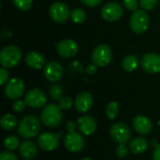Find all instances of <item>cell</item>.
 Returning a JSON list of instances; mask_svg holds the SVG:
<instances>
[{"instance_id":"6da1fadb","label":"cell","mask_w":160,"mask_h":160,"mask_svg":"<svg viewBox=\"0 0 160 160\" xmlns=\"http://www.w3.org/2000/svg\"><path fill=\"white\" fill-rule=\"evenodd\" d=\"M40 121L34 114L24 116L18 124V133L23 139H31L38 136L40 130Z\"/></svg>"},{"instance_id":"7a4b0ae2","label":"cell","mask_w":160,"mask_h":160,"mask_svg":"<svg viewBox=\"0 0 160 160\" xmlns=\"http://www.w3.org/2000/svg\"><path fill=\"white\" fill-rule=\"evenodd\" d=\"M40 120L48 128H57L63 121V112L59 105L50 103L43 107L40 112Z\"/></svg>"},{"instance_id":"3957f363","label":"cell","mask_w":160,"mask_h":160,"mask_svg":"<svg viewBox=\"0 0 160 160\" xmlns=\"http://www.w3.org/2000/svg\"><path fill=\"white\" fill-rule=\"evenodd\" d=\"M22 59V51L15 45L4 47L0 52V63L5 68H12Z\"/></svg>"},{"instance_id":"277c9868","label":"cell","mask_w":160,"mask_h":160,"mask_svg":"<svg viewBox=\"0 0 160 160\" xmlns=\"http://www.w3.org/2000/svg\"><path fill=\"white\" fill-rule=\"evenodd\" d=\"M130 28L135 34H143L147 31L150 19L144 9H136L130 18Z\"/></svg>"},{"instance_id":"5b68a950","label":"cell","mask_w":160,"mask_h":160,"mask_svg":"<svg viewBox=\"0 0 160 160\" xmlns=\"http://www.w3.org/2000/svg\"><path fill=\"white\" fill-rule=\"evenodd\" d=\"M110 136L118 144H126L131 139V129L124 122L113 124L110 128Z\"/></svg>"},{"instance_id":"8992f818","label":"cell","mask_w":160,"mask_h":160,"mask_svg":"<svg viewBox=\"0 0 160 160\" xmlns=\"http://www.w3.org/2000/svg\"><path fill=\"white\" fill-rule=\"evenodd\" d=\"M63 132L52 133V132H44L41 133L38 138V144L43 151L51 152L55 150L59 145V140L63 137Z\"/></svg>"},{"instance_id":"52a82bcc","label":"cell","mask_w":160,"mask_h":160,"mask_svg":"<svg viewBox=\"0 0 160 160\" xmlns=\"http://www.w3.org/2000/svg\"><path fill=\"white\" fill-rule=\"evenodd\" d=\"M112 58V52L106 44L98 45L92 52L93 63L98 67H105L110 64Z\"/></svg>"},{"instance_id":"ba28073f","label":"cell","mask_w":160,"mask_h":160,"mask_svg":"<svg viewBox=\"0 0 160 160\" xmlns=\"http://www.w3.org/2000/svg\"><path fill=\"white\" fill-rule=\"evenodd\" d=\"M71 12L69 11L68 7L62 2H55L51 5L49 8V15L51 19L58 23H63L68 20Z\"/></svg>"},{"instance_id":"9c48e42d","label":"cell","mask_w":160,"mask_h":160,"mask_svg":"<svg viewBox=\"0 0 160 160\" xmlns=\"http://www.w3.org/2000/svg\"><path fill=\"white\" fill-rule=\"evenodd\" d=\"M24 101L27 106L33 109H39L45 106L47 102V97L45 93L38 88L29 90L24 97Z\"/></svg>"},{"instance_id":"30bf717a","label":"cell","mask_w":160,"mask_h":160,"mask_svg":"<svg viewBox=\"0 0 160 160\" xmlns=\"http://www.w3.org/2000/svg\"><path fill=\"white\" fill-rule=\"evenodd\" d=\"M124 13L122 6L117 2H109L105 4L101 8V16L107 22L118 21Z\"/></svg>"},{"instance_id":"8fae6325","label":"cell","mask_w":160,"mask_h":160,"mask_svg":"<svg viewBox=\"0 0 160 160\" xmlns=\"http://www.w3.org/2000/svg\"><path fill=\"white\" fill-rule=\"evenodd\" d=\"M142 69L150 74L160 72V55L155 52H148L142 55L141 59Z\"/></svg>"},{"instance_id":"7c38bea8","label":"cell","mask_w":160,"mask_h":160,"mask_svg":"<svg viewBox=\"0 0 160 160\" xmlns=\"http://www.w3.org/2000/svg\"><path fill=\"white\" fill-rule=\"evenodd\" d=\"M24 92V82L19 78L9 80L5 86V95L8 98L16 100L22 96Z\"/></svg>"},{"instance_id":"4fadbf2b","label":"cell","mask_w":160,"mask_h":160,"mask_svg":"<svg viewBox=\"0 0 160 160\" xmlns=\"http://www.w3.org/2000/svg\"><path fill=\"white\" fill-rule=\"evenodd\" d=\"M64 144L68 151L79 153L84 148V140L78 132H68L64 139Z\"/></svg>"},{"instance_id":"5bb4252c","label":"cell","mask_w":160,"mask_h":160,"mask_svg":"<svg viewBox=\"0 0 160 160\" xmlns=\"http://www.w3.org/2000/svg\"><path fill=\"white\" fill-rule=\"evenodd\" d=\"M57 53L65 58H70L77 54L79 46L77 42L72 39H63L56 44Z\"/></svg>"},{"instance_id":"9a60e30c","label":"cell","mask_w":160,"mask_h":160,"mask_svg":"<svg viewBox=\"0 0 160 160\" xmlns=\"http://www.w3.org/2000/svg\"><path fill=\"white\" fill-rule=\"evenodd\" d=\"M77 128L83 135L90 136L96 132L98 124L94 117L90 115H82L77 120Z\"/></svg>"},{"instance_id":"2e32d148","label":"cell","mask_w":160,"mask_h":160,"mask_svg":"<svg viewBox=\"0 0 160 160\" xmlns=\"http://www.w3.org/2000/svg\"><path fill=\"white\" fill-rule=\"evenodd\" d=\"M94 104L93 96L89 92H82L80 93L74 100V106L77 112L83 113L87 112L91 110Z\"/></svg>"},{"instance_id":"e0dca14e","label":"cell","mask_w":160,"mask_h":160,"mask_svg":"<svg viewBox=\"0 0 160 160\" xmlns=\"http://www.w3.org/2000/svg\"><path fill=\"white\" fill-rule=\"evenodd\" d=\"M43 74L46 80H48L49 82H58L63 76L62 66L55 61H51L44 67Z\"/></svg>"},{"instance_id":"ac0fdd59","label":"cell","mask_w":160,"mask_h":160,"mask_svg":"<svg viewBox=\"0 0 160 160\" xmlns=\"http://www.w3.org/2000/svg\"><path fill=\"white\" fill-rule=\"evenodd\" d=\"M133 128L141 135H148L152 132L153 123L144 115H137L133 119Z\"/></svg>"},{"instance_id":"d6986e66","label":"cell","mask_w":160,"mask_h":160,"mask_svg":"<svg viewBox=\"0 0 160 160\" xmlns=\"http://www.w3.org/2000/svg\"><path fill=\"white\" fill-rule=\"evenodd\" d=\"M20 156L25 160H31L36 158L38 155V147L37 144L29 140L23 141L19 147Z\"/></svg>"},{"instance_id":"ffe728a7","label":"cell","mask_w":160,"mask_h":160,"mask_svg":"<svg viewBox=\"0 0 160 160\" xmlns=\"http://www.w3.org/2000/svg\"><path fill=\"white\" fill-rule=\"evenodd\" d=\"M45 56L38 52H30L25 56V63L28 67L34 69H39L45 66Z\"/></svg>"},{"instance_id":"44dd1931","label":"cell","mask_w":160,"mask_h":160,"mask_svg":"<svg viewBox=\"0 0 160 160\" xmlns=\"http://www.w3.org/2000/svg\"><path fill=\"white\" fill-rule=\"evenodd\" d=\"M148 146H149L148 141L142 137H136L132 139L128 144V148L130 152L135 155H141L144 153L148 149Z\"/></svg>"},{"instance_id":"7402d4cb","label":"cell","mask_w":160,"mask_h":160,"mask_svg":"<svg viewBox=\"0 0 160 160\" xmlns=\"http://www.w3.org/2000/svg\"><path fill=\"white\" fill-rule=\"evenodd\" d=\"M139 57L135 54H129L128 56H126L123 59L122 62V67L123 68L127 71V72H132L134 71L138 66H139Z\"/></svg>"},{"instance_id":"603a6c76","label":"cell","mask_w":160,"mask_h":160,"mask_svg":"<svg viewBox=\"0 0 160 160\" xmlns=\"http://www.w3.org/2000/svg\"><path fill=\"white\" fill-rule=\"evenodd\" d=\"M0 126L4 130L10 131V130H13L18 126V122H17V119L14 115L8 113V114H5L1 117Z\"/></svg>"},{"instance_id":"cb8c5ba5","label":"cell","mask_w":160,"mask_h":160,"mask_svg":"<svg viewBox=\"0 0 160 160\" xmlns=\"http://www.w3.org/2000/svg\"><path fill=\"white\" fill-rule=\"evenodd\" d=\"M50 98L54 101H59L64 95V89L59 84H52L49 88Z\"/></svg>"},{"instance_id":"d4e9b609","label":"cell","mask_w":160,"mask_h":160,"mask_svg":"<svg viewBox=\"0 0 160 160\" xmlns=\"http://www.w3.org/2000/svg\"><path fill=\"white\" fill-rule=\"evenodd\" d=\"M119 113V105L116 101H111L106 107V115L110 120H114Z\"/></svg>"},{"instance_id":"484cf974","label":"cell","mask_w":160,"mask_h":160,"mask_svg":"<svg viewBox=\"0 0 160 160\" xmlns=\"http://www.w3.org/2000/svg\"><path fill=\"white\" fill-rule=\"evenodd\" d=\"M20 145H21V142L16 136L10 135V136H8L4 140V146L7 150L14 151V150L18 149L20 147Z\"/></svg>"},{"instance_id":"4316f807","label":"cell","mask_w":160,"mask_h":160,"mask_svg":"<svg viewBox=\"0 0 160 160\" xmlns=\"http://www.w3.org/2000/svg\"><path fill=\"white\" fill-rule=\"evenodd\" d=\"M70 18L75 23H82L86 19V13L82 8H75L71 11Z\"/></svg>"},{"instance_id":"83f0119b","label":"cell","mask_w":160,"mask_h":160,"mask_svg":"<svg viewBox=\"0 0 160 160\" xmlns=\"http://www.w3.org/2000/svg\"><path fill=\"white\" fill-rule=\"evenodd\" d=\"M12 2L15 7L22 11L29 10L33 6V0H12Z\"/></svg>"},{"instance_id":"f1b7e54d","label":"cell","mask_w":160,"mask_h":160,"mask_svg":"<svg viewBox=\"0 0 160 160\" xmlns=\"http://www.w3.org/2000/svg\"><path fill=\"white\" fill-rule=\"evenodd\" d=\"M62 111H68L73 106V100L69 97H63L58 103Z\"/></svg>"},{"instance_id":"f546056e","label":"cell","mask_w":160,"mask_h":160,"mask_svg":"<svg viewBox=\"0 0 160 160\" xmlns=\"http://www.w3.org/2000/svg\"><path fill=\"white\" fill-rule=\"evenodd\" d=\"M158 0H140V6L142 9H154L158 6Z\"/></svg>"},{"instance_id":"4dcf8cb0","label":"cell","mask_w":160,"mask_h":160,"mask_svg":"<svg viewBox=\"0 0 160 160\" xmlns=\"http://www.w3.org/2000/svg\"><path fill=\"white\" fill-rule=\"evenodd\" d=\"M26 107V103L24 100H22V99H16L13 104H12V110L13 112H17V113H21L24 111Z\"/></svg>"},{"instance_id":"1f68e13d","label":"cell","mask_w":160,"mask_h":160,"mask_svg":"<svg viewBox=\"0 0 160 160\" xmlns=\"http://www.w3.org/2000/svg\"><path fill=\"white\" fill-rule=\"evenodd\" d=\"M115 154L119 158H125L128 154V149L127 145L126 144H118V146L115 150Z\"/></svg>"},{"instance_id":"d6a6232c","label":"cell","mask_w":160,"mask_h":160,"mask_svg":"<svg viewBox=\"0 0 160 160\" xmlns=\"http://www.w3.org/2000/svg\"><path fill=\"white\" fill-rule=\"evenodd\" d=\"M123 4L127 9L135 11L140 3L138 2V0H123Z\"/></svg>"},{"instance_id":"836d02e7","label":"cell","mask_w":160,"mask_h":160,"mask_svg":"<svg viewBox=\"0 0 160 160\" xmlns=\"http://www.w3.org/2000/svg\"><path fill=\"white\" fill-rule=\"evenodd\" d=\"M0 160H18V158L12 152L4 151L0 154Z\"/></svg>"},{"instance_id":"e575fe53","label":"cell","mask_w":160,"mask_h":160,"mask_svg":"<svg viewBox=\"0 0 160 160\" xmlns=\"http://www.w3.org/2000/svg\"><path fill=\"white\" fill-rule=\"evenodd\" d=\"M8 77H9V73H8V69L5 68H2L0 69V84L4 85L8 82Z\"/></svg>"},{"instance_id":"d590c367","label":"cell","mask_w":160,"mask_h":160,"mask_svg":"<svg viewBox=\"0 0 160 160\" xmlns=\"http://www.w3.org/2000/svg\"><path fill=\"white\" fill-rule=\"evenodd\" d=\"M81 2L87 7L93 8V7H97L98 5H99L102 2V0H81Z\"/></svg>"},{"instance_id":"8d00e7d4","label":"cell","mask_w":160,"mask_h":160,"mask_svg":"<svg viewBox=\"0 0 160 160\" xmlns=\"http://www.w3.org/2000/svg\"><path fill=\"white\" fill-rule=\"evenodd\" d=\"M97 70H98V66L96 65V64H89L87 67H86V68H85V71H86V73L88 74V75H93V74H95L96 72H97Z\"/></svg>"},{"instance_id":"74e56055","label":"cell","mask_w":160,"mask_h":160,"mask_svg":"<svg viewBox=\"0 0 160 160\" xmlns=\"http://www.w3.org/2000/svg\"><path fill=\"white\" fill-rule=\"evenodd\" d=\"M76 128H77V123H75L72 120L67 122V124H66V128L68 132H74Z\"/></svg>"},{"instance_id":"f35d334b","label":"cell","mask_w":160,"mask_h":160,"mask_svg":"<svg viewBox=\"0 0 160 160\" xmlns=\"http://www.w3.org/2000/svg\"><path fill=\"white\" fill-rule=\"evenodd\" d=\"M153 160H160V143L155 146L153 152Z\"/></svg>"},{"instance_id":"ab89813d","label":"cell","mask_w":160,"mask_h":160,"mask_svg":"<svg viewBox=\"0 0 160 160\" xmlns=\"http://www.w3.org/2000/svg\"><path fill=\"white\" fill-rule=\"evenodd\" d=\"M81 160H92L91 158H82Z\"/></svg>"}]
</instances>
